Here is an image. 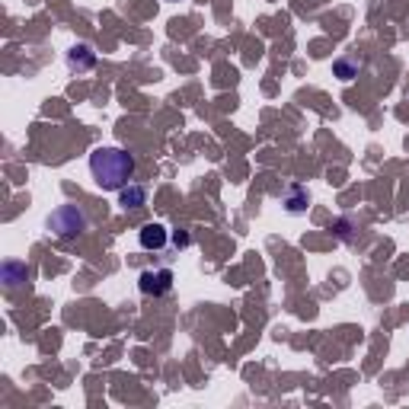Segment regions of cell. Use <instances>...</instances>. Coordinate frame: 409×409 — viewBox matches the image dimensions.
Segmentation results:
<instances>
[{
  "mask_svg": "<svg viewBox=\"0 0 409 409\" xmlns=\"http://www.w3.org/2000/svg\"><path fill=\"white\" fill-rule=\"evenodd\" d=\"M48 227L61 237V240H71L77 233H84L90 227V218H86L84 208H77V204H61L55 211L48 214Z\"/></svg>",
  "mask_w": 409,
  "mask_h": 409,
  "instance_id": "obj_2",
  "label": "cell"
},
{
  "mask_svg": "<svg viewBox=\"0 0 409 409\" xmlns=\"http://www.w3.org/2000/svg\"><path fill=\"white\" fill-rule=\"evenodd\" d=\"M307 202H310V196H307L304 189H291V196H288V202H285V204H288L291 214H301L307 208Z\"/></svg>",
  "mask_w": 409,
  "mask_h": 409,
  "instance_id": "obj_9",
  "label": "cell"
},
{
  "mask_svg": "<svg viewBox=\"0 0 409 409\" xmlns=\"http://www.w3.org/2000/svg\"><path fill=\"white\" fill-rule=\"evenodd\" d=\"M29 279V269H26V262H3V285L7 288H23Z\"/></svg>",
  "mask_w": 409,
  "mask_h": 409,
  "instance_id": "obj_7",
  "label": "cell"
},
{
  "mask_svg": "<svg viewBox=\"0 0 409 409\" xmlns=\"http://www.w3.org/2000/svg\"><path fill=\"white\" fill-rule=\"evenodd\" d=\"M138 240H141V246H144V250H163V246H167V240H170V233H167V227H163V224L150 221V224H144V227L138 231Z\"/></svg>",
  "mask_w": 409,
  "mask_h": 409,
  "instance_id": "obj_5",
  "label": "cell"
},
{
  "mask_svg": "<svg viewBox=\"0 0 409 409\" xmlns=\"http://www.w3.org/2000/svg\"><path fill=\"white\" fill-rule=\"evenodd\" d=\"M173 243H176L179 250H186L189 243H192V237H189V231H186V227H179V231L173 233Z\"/></svg>",
  "mask_w": 409,
  "mask_h": 409,
  "instance_id": "obj_10",
  "label": "cell"
},
{
  "mask_svg": "<svg viewBox=\"0 0 409 409\" xmlns=\"http://www.w3.org/2000/svg\"><path fill=\"white\" fill-rule=\"evenodd\" d=\"M333 71L339 80H352V77H358V71H362V61H358V58H339L333 65Z\"/></svg>",
  "mask_w": 409,
  "mask_h": 409,
  "instance_id": "obj_8",
  "label": "cell"
},
{
  "mask_svg": "<svg viewBox=\"0 0 409 409\" xmlns=\"http://www.w3.org/2000/svg\"><path fill=\"white\" fill-rule=\"evenodd\" d=\"M67 67H71V71H77V74H86V71H93V67H96V51H93V45L80 42V45L71 48V51H67Z\"/></svg>",
  "mask_w": 409,
  "mask_h": 409,
  "instance_id": "obj_4",
  "label": "cell"
},
{
  "mask_svg": "<svg viewBox=\"0 0 409 409\" xmlns=\"http://www.w3.org/2000/svg\"><path fill=\"white\" fill-rule=\"evenodd\" d=\"M138 288H141V294H148V298H163V294L173 288V272H170V269H148V272H141Z\"/></svg>",
  "mask_w": 409,
  "mask_h": 409,
  "instance_id": "obj_3",
  "label": "cell"
},
{
  "mask_svg": "<svg viewBox=\"0 0 409 409\" xmlns=\"http://www.w3.org/2000/svg\"><path fill=\"white\" fill-rule=\"evenodd\" d=\"M148 186H135V183H128L125 189H119V204L128 211V208H144L148 204Z\"/></svg>",
  "mask_w": 409,
  "mask_h": 409,
  "instance_id": "obj_6",
  "label": "cell"
},
{
  "mask_svg": "<svg viewBox=\"0 0 409 409\" xmlns=\"http://www.w3.org/2000/svg\"><path fill=\"white\" fill-rule=\"evenodd\" d=\"M90 173L102 192H119L135 176V157L121 148H96L90 154Z\"/></svg>",
  "mask_w": 409,
  "mask_h": 409,
  "instance_id": "obj_1",
  "label": "cell"
}]
</instances>
